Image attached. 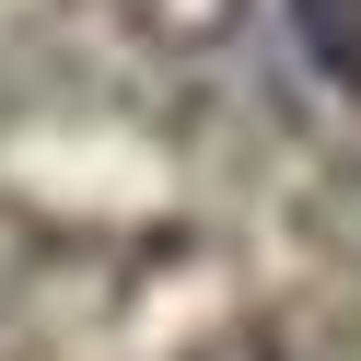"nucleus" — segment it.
Returning <instances> with one entry per match:
<instances>
[{"label": "nucleus", "mask_w": 361, "mask_h": 361, "mask_svg": "<svg viewBox=\"0 0 361 361\" xmlns=\"http://www.w3.org/2000/svg\"><path fill=\"white\" fill-rule=\"evenodd\" d=\"M291 47L314 59V82H338V94H361V0H280Z\"/></svg>", "instance_id": "obj_1"}, {"label": "nucleus", "mask_w": 361, "mask_h": 361, "mask_svg": "<svg viewBox=\"0 0 361 361\" xmlns=\"http://www.w3.org/2000/svg\"><path fill=\"white\" fill-rule=\"evenodd\" d=\"M175 361H291V350H280L268 326H210V338H187Z\"/></svg>", "instance_id": "obj_2"}]
</instances>
